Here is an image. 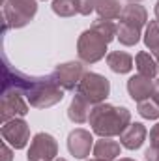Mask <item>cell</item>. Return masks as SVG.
Listing matches in <instances>:
<instances>
[{
  "mask_svg": "<svg viewBox=\"0 0 159 161\" xmlns=\"http://www.w3.org/2000/svg\"><path fill=\"white\" fill-rule=\"evenodd\" d=\"M152 99L159 105V79L154 80V88H152Z\"/></svg>",
  "mask_w": 159,
  "mask_h": 161,
  "instance_id": "obj_27",
  "label": "cell"
},
{
  "mask_svg": "<svg viewBox=\"0 0 159 161\" xmlns=\"http://www.w3.org/2000/svg\"><path fill=\"white\" fill-rule=\"evenodd\" d=\"M137 111H139V114H140L142 118H146V120H157L159 118V105L152 99V97L140 101V103L137 105Z\"/></svg>",
  "mask_w": 159,
  "mask_h": 161,
  "instance_id": "obj_22",
  "label": "cell"
},
{
  "mask_svg": "<svg viewBox=\"0 0 159 161\" xmlns=\"http://www.w3.org/2000/svg\"><path fill=\"white\" fill-rule=\"evenodd\" d=\"M51 8L58 17H73L79 13V0H52Z\"/></svg>",
  "mask_w": 159,
  "mask_h": 161,
  "instance_id": "obj_20",
  "label": "cell"
},
{
  "mask_svg": "<svg viewBox=\"0 0 159 161\" xmlns=\"http://www.w3.org/2000/svg\"><path fill=\"white\" fill-rule=\"evenodd\" d=\"M144 45L154 53L159 47V21H150L148 26H146V32H144Z\"/></svg>",
  "mask_w": 159,
  "mask_h": 161,
  "instance_id": "obj_21",
  "label": "cell"
},
{
  "mask_svg": "<svg viewBox=\"0 0 159 161\" xmlns=\"http://www.w3.org/2000/svg\"><path fill=\"white\" fill-rule=\"evenodd\" d=\"M135 66H137L139 75H142V77H146V79L154 80L159 73V66H157V62H156V58H154L150 53H146V51H140V53L135 56Z\"/></svg>",
  "mask_w": 159,
  "mask_h": 161,
  "instance_id": "obj_16",
  "label": "cell"
},
{
  "mask_svg": "<svg viewBox=\"0 0 159 161\" xmlns=\"http://www.w3.org/2000/svg\"><path fill=\"white\" fill-rule=\"evenodd\" d=\"M107 45L109 41L105 40L99 32L94 28L84 30L77 40V54L82 64H96L107 54Z\"/></svg>",
  "mask_w": 159,
  "mask_h": 161,
  "instance_id": "obj_5",
  "label": "cell"
},
{
  "mask_svg": "<svg viewBox=\"0 0 159 161\" xmlns=\"http://www.w3.org/2000/svg\"><path fill=\"white\" fill-rule=\"evenodd\" d=\"M144 158H146V161H159V150L157 148H148L144 152Z\"/></svg>",
  "mask_w": 159,
  "mask_h": 161,
  "instance_id": "obj_26",
  "label": "cell"
},
{
  "mask_svg": "<svg viewBox=\"0 0 159 161\" xmlns=\"http://www.w3.org/2000/svg\"><path fill=\"white\" fill-rule=\"evenodd\" d=\"M0 150H2V161H11L13 159V154H11V150H9V146H8L6 141H2Z\"/></svg>",
  "mask_w": 159,
  "mask_h": 161,
  "instance_id": "obj_25",
  "label": "cell"
},
{
  "mask_svg": "<svg viewBox=\"0 0 159 161\" xmlns=\"http://www.w3.org/2000/svg\"><path fill=\"white\" fill-rule=\"evenodd\" d=\"M90 161H105V159H97V158H96V159H90Z\"/></svg>",
  "mask_w": 159,
  "mask_h": 161,
  "instance_id": "obj_32",
  "label": "cell"
},
{
  "mask_svg": "<svg viewBox=\"0 0 159 161\" xmlns=\"http://www.w3.org/2000/svg\"><path fill=\"white\" fill-rule=\"evenodd\" d=\"M28 101L23 97V94L19 90H2V97H0V120L9 122L13 118H23L28 114Z\"/></svg>",
  "mask_w": 159,
  "mask_h": 161,
  "instance_id": "obj_7",
  "label": "cell"
},
{
  "mask_svg": "<svg viewBox=\"0 0 159 161\" xmlns=\"http://www.w3.org/2000/svg\"><path fill=\"white\" fill-rule=\"evenodd\" d=\"M118 161H135V159H129V158H123V159H118Z\"/></svg>",
  "mask_w": 159,
  "mask_h": 161,
  "instance_id": "obj_30",
  "label": "cell"
},
{
  "mask_svg": "<svg viewBox=\"0 0 159 161\" xmlns=\"http://www.w3.org/2000/svg\"><path fill=\"white\" fill-rule=\"evenodd\" d=\"M107 66L118 75L129 73L133 69V56L123 51H112L107 54Z\"/></svg>",
  "mask_w": 159,
  "mask_h": 161,
  "instance_id": "obj_17",
  "label": "cell"
},
{
  "mask_svg": "<svg viewBox=\"0 0 159 161\" xmlns=\"http://www.w3.org/2000/svg\"><path fill=\"white\" fill-rule=\"evenodd\" d=\"M68 150L73 158L77 159H84L90 156V152L94 150V137L88 129H73L68 135Z\"/></svg>",
  "mask_w": 159,
  "mask_h": 161,
  "instance_id": "obj_11",
  "label": "cell"
},
{
  "mask_svg": "<svg viewBox=\"0 0 159 161\" xmlns=\"http://www.w3.org/2000/svg\"><path fill=\"white\" fill-rule=\"evenodd\" d=\"M54 161H68V159H64V158H56Z\"/></svg>",
  "mask_w": 159,
  "mask_h": 161,
  "instance_id": "obj_31",
  "label": "cell"
},
{
  "mask_svg": "<svg viewBox=\"0 0 159 161\" xmlns=\"http://www.w3.org/2000/svg\"><path fill=\"white\" fill-rule=\"evenodd\" d=\"M92 11H96V0H79L80 15H90Z\"/></svg>",
  "mask_w": 159,
  "mask_h": 161,
  "instance_id": "obj_23",
  "label": "cell"
},
{
  "mask_svg": "<svg viewBox=\"0 0 159 161\" xmlns=\"http://www.w3.org/2000/svg\"><path fill=\"white\" fill-rule=\"evenodd\" d=\"M0 133H2V139L8 144H11L15 150H23L30 141V127L23 118H13L9 122H4L0 127Z\"/></svg>",
  "mask_w": 159,
  "mask_h": 161,
  "instance_id": "obj_9",
  "label": "cell"
},
{
  "mask_svg": "<svg viewBox=\"0 0 159 161\" xmlns=\"http://www.w3.org/2000/svg\"><path fill=\"white\" fill-rule=\"evenodd\" d=\"M90 28H94L96 32H99L109 43L114 40L116 34H118V25H116L114 21H111V19H101V17H99L97 21H94V25H92Z\"/></svg>",
  "mask_w": 159,
  "mask_h": 161,
  "instance_id": "obj_19",
  "label": "cell"
},
{
  "mask_svg": "<svg viewBox=\"0 0 159 161\" xmlns=\"http://www.w3.org/2000/svg\"><path fill=\"white\" fill-rule=\"evenodd\" d=\"M146 135H148V131H146L144 124H140V122L129 124L127 129L120 135V144L127 150H139L142 146V142L146 141Z\"/></svg>",
  "mask_w": 159,
  "mask_h": 161,
  "instance_id": "obj_12",
  "label": "cell"
},
{
  "mask_svg": "<svg viewBox=\"0 0 159 161\" xmlns=\"http://www.w3.org/2000/svg\"><path fill=\"white\" fill-rule=\"evenodd\" d=\"M77 94L82 97H86L94 107L99 103H105V99L111 94V82L105 75L94 73V71H86L84 77L80 79L79 86H77Z\"/></svg>",
  "mask_w": 159,
  "mask_h": 161,
  "instance_id": "obj_6",
  "label": "cell"
},
{
  "mask_svg": "<svg viewBox=\"0 0 159 161\" xmlns=\"http://www.w3.org/2000/svg\"><path fill=\"white\" fill-rule=\"evenodd\" d=\"M86 69L82 66V62H64V64H58L54 68V71L51 73L54 80L64 88V90H77L80 79L84 77Z\"/></svg>",
  "mask_w": 159,
  "mask_h": 161,
  "instance_id": "obj_10",
  "label": "cell"
},
{
  "mask_svg": "<svg viewBox=\"0 0 159 161\" xmlns=\"http://www.w3.org/2000/svg\"><path fill=\"white\" fill-rule=\"evenodd\" d=\"M127 2H140V0H127Z\"/></svg>",
  "mask_w": 159,
  "mask_h": 161,
  "instance_id": "obj_33",
  "label": "cell"
},
{
  "mask_svg": "<svg viewBox=\"0 0 159 161\" xmlns=\"http://www.w3.org/2000/svg\"><path fill=\"white\" fill-rule=\"evenodd\" d=\"M150 148H157L159 150V122L150 129Z\"/></svg>",
  "mask_w": 159,
  "mask_h": 161,
  "instance_id": "obj_24",
  "label": "cell"
},
{
  "mask_svg": "<svg viewBox=\"0 0 159 161\" xmlns=\"http://www.w3.org/2000/svg\"><path fill=\"white\" fill-rule=\"evenodd\" d=\"M38 13V0H2L4 32L26 26Z\"/></svg>",
  "mask_w": 159,
  "mask_h": 161,
  "instance_id": "obj_4",
  "label": "cell"
},
{
  "mask_svg": "<svg viewBox=\"0 0 159 161\" xmlns=\"http://www.w3.org/2000/svg\"><path fill=\"white\" fill-rule=\"evenodd\" d=\"M19 90L30 107L49 109L64 99V88L54 80L52 75H28L19 69H13L8 60L4 62V79L2 90Z\"/></svg>",
  "mask_w": 159,
  "mask_h": 161,
  "instance_id": "obj_1",
  "label": "cell"
},
{
  "mask_svg": "<svg viewBox=\"0 0 159 161\" xmlns=\"http://www.w3.org/2000/svg\"><path fill=\"white\" fill-rule=\"evenodd\" d=\"M154 58H156V62H157V66H159V47L154 51Z\"/></svg>",
  "mask_w": 159,
  "mask_h": 161,
  "instance_id": "obj_28",
  "label": "cell"
},
{
  "mask_svg": "<svg viewBox=\"0 0 159 161\" xmlns=\"http://www.w3.org/2000/svg\"><path fill=\"white\" fill-rule=\"evenodd\" d=\"M152 88H154V80L146 79V77H142L139 73L127 79V92H129L131 99L137 101V103L152 97Z\"/></svg>",
  "mask_w": 159,
  "mask_h": 161,
  "instance_id": "obj_13",
  "label": "cell"
},
{
  "mask_svg": "<svg viewBox=\"0 0 159 161\" xmlns=\"http://www.w3.org/2000/svg\"><path fill=\"white\" fill-rule=\"evenodd\" d=\"M94 156L97 159H105V161H114L116 158H120V152H122V144H118L116 141H111V139H99L96 144H94Z\"/></svg>",
  "mask_w": 159,
  "mask_h": 161,
  "instance_id": "obj_15",
  "label": "cell"
},
{
  "mask_svg": "<svg viewBox=\"0 0 159 161\" xmlns=\"http://www.w3.org/2000/svg\"><path fill=\"white\" fill-rule=\"evenodd\" d=\"M123 6L120 0H96V11L101 19H118Z\"/></svg>",
  "mask_w": 159,
  "mask_h": 161,
  "instance_id": "obj_18",
  "label": "cell"
},
{
  "mask_svg": "<svg viewBox=\"0 0 159 161\" xmlns=\"http://www.w3.org/2000/svg\"><path fill=\"white\" fill-rule=\"evenodd\" d=\"M92 109H94V105L86 97H82L80 94H75V97L71 99L69 109H68V118L73 122V124H84V122H88V118H90Z\"/></svg>",
  "mask_w": 159,
  "mask_h": 161,
  "instance_id": "obj_14",
  "label": "cell"
},
{
  "mask_svg": "<svg viewBox=\"0 0 159 161\" xmlns=\"http://www.w3.org/2000/svg\"><path fill=\"white\" fill-rule=\"evenodd\" d=\"M154 11H156V19L159 21V0H157V4H156V8H154Z\"/></svg>",
  "mask_w": 159,
  "mask_h": 161,
  "instance_id": "obj_29",
  "label": "cell"
},
{
  "mask_svg": "<svg viewBox=\"0 0 159 161\" xmlns=\"http://www.w3.org/2000/svg\"><path fill=\"white\" fill-rule=\"evenodd\" d=\"M146 21H148V13L140 4L137 2L125 4L118 17V34H116L118 41L125 47L137 45L140 41Z\"/></svg>",
  "mask_w": 159,
  "mask_h": 161,
  "instance_id": "obj_3",
  "label": "cell"
},
{
  "mask_svg": "<svg viewBox=\"0 0 159 161\" xmlns=\"http://www.w3.org/2000/svg\"><path fill=\"white\" fill-rule=\"evenodd\" d=\"M88 124L92 131L103 139L120 137L131 124V113L125 107H116L111 103H99L92 109Z\"/></svg>",
  "mask_w": 159,
  "mask_h": 161,
  "instance_id": "obj_2",
  "label": "cell"
},
{
  "mask_svg": "<svg viewBox=\"0 0 159 161\" xmlns=\"http://www.w3.org/2000/svg\"><path fill=\"white\" fill-rule=\"evenodd\" d=\"M58 156V142L51 133H36L30 141V148L26 154L28 161H54Z\"/></svg>",
  "mask_w": 159,
  "mask_h": 161,
  "instance_id": "obj_8",
  "label": "cell"
}]
</instances>
